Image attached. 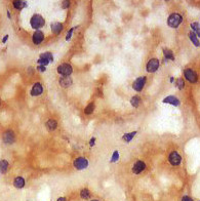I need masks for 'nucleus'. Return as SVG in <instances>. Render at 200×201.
I'll return each mask as SVG.
<instances>
[{"label":"nucleus","instance_id":"9b49d317","mask_svg":"<svg viewBox=\"0 0 200 201\" xmlns=\"http://www.w3.org/2000/svg\"><path fill=\"white\" fill-rule=\"evenodd\" d=\"M145 168H146V163L144 161L139 160V161L136 162V164L134 165V167H132V172L136 173V175H139V173H141L142 172H144Z\"/></svg>","mask_w":200,"mask_h":201},{"label":"nucleus","instance_id":"6e6552de","mask_svg":"<svg viewBox=\"0 0 200 201\" xmlns=\"http://www.w3.org/2000/svg\"><path fill=\"white\" fill-rule=\"evenodd\" d=\"M184 75H185L186 79L190 81L191 83H195L198 80V76H197V74L192 69H186L184 71Z\"/></svg>","mask_w":200,"mask_h":201},{"label":"nucleus","instance_id":"f704fd0d","mask_svg":"<svg viewBox=\"0 0 200 201\" xmlns=\"http://www.w3.org/2000/svg\"><path fill=\"white\" fill-rule=\"evenodd\" d=\"M56 201H67V199L65 197H60V198H58V199H56Z\"/></svg>","mask_w":200,"mask_h":201},{"label":"nucleus","instance_id":"2f4dec72","mask_svg":"<svg viewBox=\"0 0 200 201\" xmlns=\"http://www.w3.org/2000/svg\"><path fill=\"white\" fill-rule=\"evenodd\" d=\"M63 9H68L69 5H70V2L69 1H63Z\"/></svg>","mask_w":200,"mask_h":201},{"label":"nucleus","instance_id":"9d476101","mask_svg":"<svg viewBox=\"0 0 200 201\" xmlns=\"http://www.w3.org/2000/svg\"><path fill=\"white\" fill-rule=\"evenodd\" d=\"M159 68V61L157 59H151L147 64V71L154 73Z\"/></svg>","mask_w":200,"mask_h":201},{"label":"nucleus","instance_id":"473e14b6","mask_svg":"<svg viewBox=\"0 0 200 201\" xmlns=\"http://www.w3.org/2000/svg\"><path fill=\"white\" fill-rule=\"evenodd\" d=\"M37 70H38V71H40V72H44V71H45V67L38 66V67H37Z\"/></svg>","mask_w":200,"mask_h":201},{"label":"nucleus","instance_id":"c9c22d12","mask_svg":"<svg viewBox=\"0 0 200 201\" xmlns=\"http://www.w3.org/2000/svg\"><path fill=\"white\" fill-rule=\"evenodd\" d=\"M7 38H8V35H6V36H5V37L3 38V43H5V42H6Z\"/></svg>","mask_w":200,"mask_h":201},{"label":"nucleus","instance_id":"4468645a","mask_svg":"<svg viewBox=\"0 0 200 201\" xmlns=\"http://www.w3.org/2000/svg\"><path fill=\"white\" fill-rule=\"evenodd\" d=\"M50 28L51 31L53 32V34L59 35L62 32V30H63V25L61 23H59V22H55V23H53L50 25Z\"/></svg>","mask_w":200,"mask_h":201},{"label":"nucleus","instance_id":"ddd939ff","mask_svg":"<svg viewBox=\"0 0 200 201\" xmlns=\"http://www.w3.org/2000/svg\"><path fill=\"white\" fill-rule=\"evenodd\" d=\"M43 92V87L40 83H35L33 85V87L31 89V96L36 97V96H40Z\"/></svg>","mask_w":200,"mask_h":201},{"label":"nucleus","instance_id":"412c9836","mask_svg":"<svg viewBox=\"0 0 200 201\" xmlns=\"http://www.w3.org/2000/svg\"><path fill=\"white\" fill-rule=\"evenodd\" d=\"M90 196H91V193L88 189H82L80 191V197L82 198V199H84V200L90 199Z\"/></svg>","mask_w":200,"mask_h":201},{"label":"nucleus","instance_id":"7ed1b4c3","mask_svg":"<svg viewBox=\"0 0 200 201\" xmlns=\"http://www.w3.org/2000/svg\"><path fill=\"white\" fill-rule=\"evenodd\" d=\"M73 165H74V167L76 168V169L81 170V169H84V168L88 166V161H87V159L84 158V157H78V158L74 160Z\"/></svg>","mask_w":200,"mask_h":201},{"label":"nucleus","instance_id":"f03ea898","mask_svg":"<svg viewBox=\"0 0 200 201\" xmlns=\"http://www.w3.org/2000/svg\"><path fill=\"white\" fill-rule=\"evenodd\" d=\"M182 21H183L182 15H179V13H172V15H169L168 20H167V24L171 28H178L181 25Z\"/></svg>","mask_w":200,"mask_h":201},{"label":"nucleus","instance_id":"20e7f679","mask_svg":"<svg viewBox=\"0 0 200 201\" xmlns=\"http://www.w3.org/2000/svg\"><path fill=\"white\" fill-rule=\"evenodd\" d=\"M72 72H73V69H72L71 65H69L67 63L62 64L58 67V73L61 74L62 76H70Z\"/></svg>","mask_w":200,"mask_h":201},{"label":"nucleus","instance_id":"7c9ffc66","mask_svg":"<svg viewBox=\"0 0 200 201\" xmlns=\"http://www.w3.org/2000/svg\"><path fill=\"white\" fill-rule=\"evenodd\" d=\"M182 201H193V199L190 197V196H183V198H182Z\"/></svg>","mask_w":200,"mask_h":201},{"label":"nucleus","instance_id":"cd10ccee","mask_svg":"<svg viewBox=\"0 0 200 201\" xmlns=\"http://www.w3.org/2000/svg\"><path fill=\"white\" fill-rule=\"evenodd\" d=\"M175 85H177V87L179 89H183L184 86H185V82H184V80L182 78H179V79L177 80V82H175Z\"/></svg>","mask_w":200,"mask_h":201},{"label":"nucleus","instance_id":"2eb2a0df","mask_svg":"<svg viewBox=\"0 0 200 201\" xmlns=\"http://www.w3.org/2000/svg\"><path fill=\"white\" fill-rule=\"evenodd\" d=\"M13 186L17 189H23L25 187V179L23 176H17L13 181Z\"/></svg>","mask_w":200,"mask_h":201},{"label":"nucleus","instance_id":"dca6fc26","mask_svg":"<svg viewBox=\"0 0 200 201\" xmlns=\"http://www.w3.org/2000/svg\"><path fill=\"white\" fill-rule=\"evenodd\" d=\"M163 103H166V104H170L172 106H179L180 105V100L178 99L177 97H174V96H169L165 97L163 100Z\"/></svg>","mask_w":200,"mask_h":201},{"label":"nucleus","instance_id":"bb28decb","mask_svg":"<svg viewBox=\"0 0 200 201\" xmlns=\"http://www.w3.org/2000/svg\"><path fill=\"white\" fill-rule=\"evenodd\" d=\"M93 110H94V104L93 103H90V104H88L87 107L84 109V113L87 114V115H90V114L93 112Z\"/></svg>","mask_w":200,"mask_h":201},{"label":"nucleus","instance_id":"c756f323","mask_svg":"<svg viewBox=\"0 0 200 201\" xmlns=\"http://www.w3.org/2000/svg\"><path fill=\"white\" fill-rule=\"evenodd\" d=\"M75 29H76V28H72V29H70V30H69V32H68V33H67V35H66V40H67V41L71 39L72 34H73V31H74Z\"/></svg>","mask_w":200,"mask_h":201},{"label":"nucleus","instance_id":"39448f33","mask_svg":"<svg viewBox=\"0 0 200 201\" xmlns=\"http://www.w3.org/2000/svg\"><path fill=\"white\" fill-rule=\"evenodd\" d=\"M53 61V56L50 53H44L40 56V58L38 60V64L39 66H43L45 67L46 65H48V63Z\"/></svg>","mask_w":200,"mask_h":201},{"label":"nucleus","instance_id":"4c0bfd02","mask_svg":"<svg viewBox=\"0 0 200 201\" xmlns=\"http://www.w3.org/2000/svg\"><path fill=\"white\" fill-rule=\"evenodd\" d=\"M0 106H1V100H0Z\"/></svg>","mask_w":200,"mask_h":201},{"label":"nucleus","instance_id":"a878e982","mask_svg":"<svg viewBox=\"0 0 200 201\" xmlns=\"http://www.w3.org/2000/svg\"><path fill=\"white\" fill-rule=\"evenodd\" d=\"M137 135V131H134V132H129V134H125V135H123V137H122V138L125 142H131V141L134 138V135Z\"/></svg>","mask_w":200,"mask_h":201},{"label":"nucleus","instance_id":"aec40b11","mask_svg":"<svg viewBox=\"0 0 200 201\" xmlns=\"http://www.w3.org/2000/svg\"><path fill=\"white\" fill-rule=\"evenodd\" d=\"M191 29L193 30V33L196 35L197 37L200 36V26L198 25V23H196V22H194V23L191 24Z\"/></svg>","mask_w":200,"mask_h":201},{"label":"nucleus","instance_id":"393cba45","mask_svg":"<svg viewBox=\"0 0 200 201\" xmlns=\"http://www.w3.org/2000/svg\"><path fill=\"white\" fill-rule=\"evenodd\" d=\"M140 103H141V97H139V96H134L131 97V104L134 106V108H137L139 107V105H140Z\"/></svg>","mask_w":200,"mask_h":201},{"label":"nucleus","instance_id":"423d86ee","mask_svg":"<svg viewBox=\"0 0 200 201\" xmlns=\"http://www.w3.org/2000/svg\"><path fill=\"white\" fill-rule=\"evenodd\" d=\"M146 80H147V78H146L145 76L137 78L136 81H134V84H132V88H134L136 91H142V89L144 88V86L146 84Z\"/></svg>","mask_w":200,"mask_h":201},{"label":"nucleus","instance_id":"f8f14e48","mask_svg":"<svg viewBox=\"0 0 200 201\" xmlns=\"http://www.w3.org/2000/svg\"><path fill=\"white\" fill-rule=\"evenodd\" d=\"M32 39H33L34 44H36V45L40 44V43L43 41V39H44V35H43V32L40 31V30H37V31H35L34 34H33V37H32Z\"/></svg>","mask_w":200,"mask_h":201},{"label":"nucleus","instance_id":"b1692460","mask_svg":"<svg viewBox=\"0 0 200 201\" xmlns=\"http://www.w3.org/2000/svg\"><path fill=\"white\" fill-rule=\"evenodd\" d=\"M163 55H164V56H165L166 60H171V61H175V56H174V53H172L171 50L167 49V48H164Z\"/></svg>","mask_w":200,"mask_h":201},{"label":"nucleus","instance_id":"f257e3e1","mask_svg":"<svg viewBox=\"0 0 200 201\" xmlns=\"http://www.w3.org/2000/svg\"><path fill=\"white\" fill-rule=\"evenodd\" d=\"M30 24H31V27L33 29L38 30L40 28H42V27L45 25V21L40 15H34L33 17L31 18Z\"/></svg>","mask_w":200,"mask_h":201},{"label":"nucleus","instance_id":"a211bd4d","mask_svg":"<svg viewBox=\"0 0 200 201\" xmlns=\"http://www.w3.org/2000/svg\"><path fill=\"white\" fill-rule=\"evenodd\" d=\"M189 38H190V40H191L192 43H193L194 45L197 46V47H199V46H200V42H199L198 37H197L196 35L194 34L192 31L190 32V33H189Z\"/></svg>","mask_w":200,"mask_h":201},{"label":"nucleus","instance_id":"5701e85b","mask_svg":"<svg viewBox=\"0 0 200 201\" xmlns=\"http://www.w3.org/2000/svg\"><path fill=\"white\" fill-rule=\"evenodd\" d=\"M56 126H58V123H56V121L53 120V119H49V120L47 121L46 127L49 130H55L56 128Z\"/></svg>","mask_w":200,"mask_h":201},{"label":"nucleus","instance_id":"72a5a7b5","mask_svg":"<svg viewBox=\"0 0 200 201\" xmlns=\"http://www.w3.org/2000/svg\"><path fill=\"white\" fill-rule=\"evenodd\" d=\"M94 142H96V138H93L90 140V146H93V145H94Z\"/></svg>","mask_w":200,"mask_h":201},{"label":"nucleus","instance_id":"e433bc0d","mask_svg":"<svg viewBox=\"0 0 200 201\" xmlns=\"http://www.w3.org/2000/svg\"><path fill=\"white\" fill-rule=\"evenodd\" d=\"M90 201H99V200H97V199H93V200H90Z\"/></svg>","mask_w":200,"mask_h":201},{"label":"nucleus","instance_id":"6ab92c4d","mask_svg":"<svg viewBox=\"0 0 200 201\" xmlns=\"http://www.w3.org/2000/svg\"><path fill=\"white\" fill-rule=\"evenodd\" d=\"M12 5L15 6V9H23L24 7L27 6V3L25 1H22V0H17V1H13Z\"/></svg>","mask_w":200,"mask_h":201},{"label":"nucleus","instance_id":"0eeeda50","mask_svg":"<svg viewBox=\"0 0 200 201\" xmlns=\"http://www.w3.org/2000/svg\"><path fill=\"white\" fill-rule=\"evenodd\" d=\"M168 160L170 164L174 165V166H177V165H180L181 162H182V157L180 156V154L178 152H171L169 154Z\"/></svg>","mask_w":200,"mask_h":201},{"label":"nucleus","instance_id":"f3484780","mask_svg":"<svg viewBox=\"0 0 200 201\" xmlns=\"http://www.w3.org/2000/svg\"><path fill=\"white\" fill-rule=\"evenodd\" d=\"M60 84H61L62 87L66 88L72 84V79L70 78V76H63V77L60 79Z\"/></svg>","mask_w":200,"mask_h":201},{"label":"nucleus","instance_id":"4be33fe9","mask_svg":"<svg viewBox=\"0 0 200 201\" xmlns=\"http://www.w3.org/2000/svg\"><path fill=\"white\" fill-rule=\"evenodd\" d=\"M8 168V162L6 160H0V172L5 173Z\"/></svg>","mask_w":200,"mask_h":201},{"label":"nucleus","instance_id":"1a4fd4ad","mask_svg":"<svg viewBox=\"0 0 200 201\" xmlns=\"http://www.w3.org/2000/svg\"><path fill=\"white\" fill-rule=\"evenodd\" d=\"M2 140L5 144H12L15 140V132L12 130H6V131L3 132V135H2Z\"/></svg>","mask_w":200,"mask_h":201},{"label":"nucleus","instance_id":"c85d7f7f","mask_svg":"<svg viewBox=\"0 0 200 201\" xmlns=\"http://www.w3.org/2000/svg\"><path fill=\"white\" fill-rule=\"evenodd\" d=\"M118 159H119V152L115 151L114 153H113V156H112V159H111V162H112V163H114V162L117 161Z\"/></svg>","mask_w":200,"mask_h":201}]
</instances>
